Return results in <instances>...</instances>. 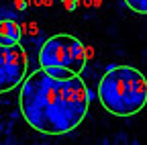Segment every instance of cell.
Masks as SVG:
<instances>
[{
  "mask_svg": "<svg viewBox=\"0 0 147 145\" xmlns=\"http://www.w3.org/2000/svg\"><path fill=\"white\" fill-rule=\"evenodd\" d=\"M78 2H80V0H67V2H63V4H65V8H67V10H76Z\"/></svg>",
  "mask_w": 147,
  "mask_h": 145,
  "instance_id": "ba28073f",
  "label": "cell"
},
{
  "mask_svg": "<svg viewBox=\"0 0 147 145\" xmlns=\"http://www.w3.org/2000/svg\"><path fill=\"white\" fill-rule=\"evenodd\" d=\"M27 51L21 45V41L12 45L0 43V94L21 86V82L27 76Z\"/></svg>",
  "mask_w": 147,
  "mask_h": 145,
  "instance_id": "277c9868",
  "label": "cell"
},
{
  "mask_svg": "<svg viewBox=\"0 0 147 145\" xmlns=\"http://www.w3.org/2000/svg\"><path fill=\"white\" fill-rule=\"evenodd\" d=\"M86 59L88 55H86L84 43L78 37L65 33L49 37L39 51L41 67L57 65V67L69 69L71 74H82V69L86 67Z\"/></svg>",
  "mask_w": 147,
  "mask_h": 145,
  "instance_id": "3957f363",
  "label": "cell"
},
{
  "mask_svg": "<svg viewBox=\"0 0 147 145\" xmlns=\"http://www.w3.org/2000/svg\"><path fill=\"white\" fill-rule=\"evenodd\" d=\"M16 8L18 10H25L27 8V2H25V0H16Z\"/></svg>",
  "mask_w": 147,
  "mask_h": 145,
  "instance_id": "9c48e42d",
  "label": "cell"
},
{
  "mask_svg": "<svg viewBox=\"0 0 147 145\" xmlns=\"http://www.w3.org/2000/svg\"><path fill=\"white\" fill-rule=\"evenodd\" d=\"M98 100L110 115L133 117L147 104V80L137 67L113 65L100 78Z\"/></svg>",
  "mask_w": 147,
  "mask_h": 145,
  "instance_id": "7a4b0ae2",
  "label": "cell"
},
{
  "mask_svg": "<svg viewBox=\"0 0 147 145\" xmlns=\"http://www.w3.org/2000/svg\"><path fill=\"white\" fill-rule=\"evenodd\" d=\"M21 37H23V31H21V27H18V23H14L10 19L0 21V43L2 45L18 43Z\"/></svg>",
  "mask_w": 147,
  "mask_h": 145,
  "instance_id": "5b68a950",
  "label": "cell"
},
{
  "mask_svg": "<svg viewBox=\"0 0 147 145\" xmlns=\"http://www.w3.org/2000/svg\"><path fill=\"white\" fill-rule=\"evenodd\" d=\"M61 2H67V0H61Z\"/></svg>",
  "mask_w": 147,
  "mask_h": 145,
  "instance_id": "30bf717a",
  "label": "cell"
},
{
  "mask_svg": "<svg viewBox=\"0 0 147 145\" xmlns=\"http://www.w3.org/2000/svg\"><path fill=\"white\" fill-rule=\"evenodd\" d=\"M43 69L49 76H53V78H71V76H76V74H71L69 69H63V67H57V65H47Z\"/></svg>",
  "mask_w": 147,
  "mask_h": 145,
  "instance_id": "8992f818",
  "label": "cell"
},
{
  "mask_svg": "<svg viewBox=\"0 0 147 145\" xmlns=\"http://www.w3.org/2000/svg\"><path fill=\"white\" fill-rule=\"evenodd\" d=\"M92 92L80 74L71 78H53L41 67L21 82L18 106L25 121L45 135H63L88 115Z\"/></svg>",
  "mask_w": 147,
  "mask_h": 145,
  "instance_id": "6da1fadb",
  "label": "cell"
},
{
  "mask_svg": "<svg viewBox=\"0 0 147 145\" xmlns=\"http://www.w3.org/2000/svg\"><path fill=\"white\" fill-rule=\"evenodd\" d=\"M125 4L137 14H147V0H125Z\"/></svg>",
  "mask_w": 147,
  "mask_h": 145,
  "instance_id": "52a82bcc",
  "label": "cell"
}]
</instances>
